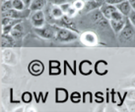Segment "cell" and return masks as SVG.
Returning a JSON list of instances; mask_svg holds the SVG:
<instances>
[{"label": "cell", "mask_w": 135, "mask_h": 112, "mask_svg": "<svg viewBox=\"0 0 135 112\" xmlns=\"http://www.w3.org/2000/svg\"><path fill=\"white\" fill-rule=\"evenodd\" d=\"M128 1H129V3L131 4L132 9H135V0H128Z\"/></svg>", "instance_id": "24"}, {"label": "cell", "mask_w": 135, "mask_h": 112, "mask_svg": "<svg viewBox=\"0 0 135 112\" xmlns=\"http://www.w3.org/2000/svg\"><path fill=\"white\" fill-rule=\"evenodd\" d=\"M83 1H90V0H83Z\"/></svg>", "instance_id": "25"}, {"label": "cell", "mask_w": 135, "mask_h": 112, "mask_svg": "<svg viewBox=\"0 0 135 112\" xmlns=\"http://www.w3.org/2000/svg\"><path fill=\"white\" fill-rule=\"evenodd\" d=\"M13 8L17 10H25L26 5L23 2V0H13Z\"/></svg>", "instance_id": "17"}, {"label": "cell", "mask_w": 135, "mask_h": 112, "mask_svg": "<svg viewBox=\"0 0 135 112\" xmlns=\"http://www.w3.org/2000/svg\"><path fill=\"white\" fill-rule=\"evenodd\" d=\"M13 8V0H2L1 12H5Z\"/></svg>", "instance_id": "15"}, {"label": "cell", "mask_w": 135, "mask_h": 112, "mask_svg": "<svg viewBox=\"0 0 135 112\" xmlns=\"http://www.w3.org/2000/svg\"><path fill=\"white\" fill-rule=\"evenodd\" d=\"M98 7H101V6L95 0H90V1H86V4L84 5V10L86 12L92 11V10H95Z\"/></svg>", "instance_id": "14"}, {"label": "cell", "mask_w": 135, "mask_h": 112, "mask_svg": "<svg viewBox=\"0 0 135 112\" xmlns=\"http://www.w3.org/2000/svg\"><path fill=\"white\" fill-rule=\"evenodd\" d=\"M129 21L133 24V25H135V9H132V11L130 12V14H129Z\"/></svg>", "instance_id": "20"}, {"label": "cell", "mask_w": 135, "mask_h": 112, "mask_svg": "<svg viewBox=\"0 0 135 112\" xmlns=\"http://www.w3.org/2000/svg\"><path fill=\"white\" fill-rule=\"evenodd\" d=\"M46 4V0H33V2L31 4L30 9L31 11H38L41 10L45 7V5Z\"/></svg>", "instance_id": "12"}, {"label": "cell", "mask_w": 135, "mask_h": 112, "mask_svg": "<svg viewBox=\"0 0 135 112\" xmlns=\"http://www.w3.org/2000/svg\"><path fill=\"white\" fill-rule=\"evenodd\" d=\"M116 8H117V10H118L120 13H122L125 17H126V16H129L130 12L132 11V6H131V4L129 3L128 0H124L122 2L116 4Z\"/></svg>", "instance_id": "7"}, {"label": "cell", "mask_w": 135, "mask_h": 112, "mask_svg": "<svg viewBox=\"0 0 135 112\" xmlns=\"http://www.w3.org/2000/svg\"><path fill=\"white\" fill-rule=\"evenodd\" d=\"M35 30L38 35H41L44 38H53L55 37V32H57L58 30H55V29L50 25H45L41 28H36Z\"/></svg>", "instance_id": "4"}, {"label": "cell", "mask_w": 135, "mask_h": 112, "mask_svg": "<svg viewBox=\"0 0 135 112\" xmlns=\"http://www.w3.org/2000/svg\"><path fill=\"white\" fill-rule=\"evenodd\" d=\"M68 98L67 90L64 89H57L56 90V101L57 102H64Z\"/></svg>", "instance_id": "13"}, {"label": "cell", "mask_w": 135, "mask_h": 112, "mask_svg": "<svg viewBox=\"0 0 135 112\" xmlns=\"http://www.w3.org/2000/svg\"><path fill=\"white\" fill-rule=\"evenodd\" d=\"M22 99L24 102H26V103H29L32 101V95H31L30 93H24L22 95Z\"/></svg>", "instance_id": "18"}, {"label": "cell", "mask_w": 135, "mask_h": 112, "mask_svg": "<svg viewBox=\"0 0 135 112\" xmlns=\"http://www.w3.org/2000/svg\"><path fill=\"white\" fill-rule=\"evenodd\" d=\"M124 0H105V3H109V4H113V5H116V4L120 3L122 2Z\"/></svg>", "instance_id": "21"}, {"label": "cell", "mask_w": 135, "mask_h": 112, "mask_svg": "<svg viewBox=\"0 0 135 112\" xmlns=\"http://www.w3.org/2000/svg\"><path fill=\"white\" fill-rule=\"evenodd\" d=\"M127 19H121V20H109V25L112 27V29L113 30L114 33H120V30H122L126 24Z\"/></svg>", "instance_id": "9"}, {"label": "cell", "mask_w": 135, "mask_h": 112, "mask_svg": "<svg viewBox=\"0 0 135 112\" xmlns=\"http://www.w3.org/2000/svg\"><path fill=\"white\" fill-rule=\"evenodd\" d=\"M117 10L116 6L113 5V4H109V3H105L101 6V11L103 13V15L105 16L107 19L110 20V17L113 15V12H115Z\"/></svg>", "instance_id": "8"}, {"label": "cell", "mask_w": 135, "mask_h": 112, "mask_svg": "<svg viewBox=\"0 0 135 112\" xmlns=\"http://www.w3.org/2000/svg\"><path fill=\"white\" fill-rule=\"evenodd\" d=\"M30 12L31 9H29V10H17V9L12 8V9L7 10L5 12H1V18L2 17H10V18L13 19L21 20V19L27 18L28 16L30 15Z\"/></svg>", "instance_id": "1"}, {"label": "cell", "mask_w": 135, "mask_h": 112, "mask_svg": "<svg viewBox=\"0 0 135 112\" xmlns=\"http://www.w3.org/2000/svg\"><path fill=\"white\" fill-rule=\"evenodd\" d=\"M10 34H11L15 39H20V38L24 35V26H23L22 23L21 22L17 23L15 26L13 27V29H12Z\"/></svg>", "instance_id": "10"}, {"label": "cell", "mask_w": 135, "mask_h": 112, "mask_svg": "<svg viewBox=\"0 0 135 112\" xmlns=\"http://www.w3.org/2000/svg\"><path fill=\"white\" fill-rule=\"evenodd\" d=\"M51 15L54 18H61L63 16V10L61 8L57 7V6H54V7H52V10H51Z\"/></svg>", "instance_id": "16"}, {"label": "cell", "mask_w": 135, "mask_h": 112, "mask_svg": "<svg viewBox=\"0 0 135 112\" xmlns=\"http://www.w3.org/2000/svg\"><path fill=\"white\" fill-rule=\"evenodd\" d=\"M95 1H96V2H97V3L99 4L100 6H102L103 4L105 3V0H95Z\"/></svg>", "instance_id": "23"}, {"label": "cell", "mask_w": 135, "mask_h": 112, "mask_svg": "<svg viewBox=\"0 0 135 112\" xmlns=\"http://www.w3.org/2000/svg\"><path fill=\"white\" fill-rule=\"evenodd\" d=\"M130 21H126V24L122 30H120L119 34V40L120 42H127V41L131 40L133 34H134V29L132 27V23H129Z\"/></svg>", "instance_id": "2"}, {"label": "cell", "mask_w": 135, "mask_h": 112, "mask_svg": "<svg viewBox=\"0 0 135 112\" xmlns=\"http://www.w3.org/2000/svg\"><path fill=\"white\" fill-rule=\"evenodd\" d=\"M23 2L25 3V5H26V7L30 8L31 4H32V2H33V0H23Z\"/></svg>", "instance_id": "22"}, {"label": "cell", "mask_w": 135, "mask_h": 112, "mask_svg": "<svg viewBox=\"0 0 135 112\" xmlns=\"http://www.w3.org/2000/svg\"><path fill=\"white\" fill-rule=\"evenodd\" d=\"M44 64L41 63V61H33L29 66V71L31 72V74H33L34 76H38L44 72Z\"/></svg>", "instance_id": "6"}, {"label": "cell", "mask_w": 135, "mask_h": 112, "mask_svg": "<svg viewBox=\"0 0 135 112\" xmlns=\"http://www.w3.org/2000/svg\"><path fill=\"white\" fill-rule=\"evenodd\" d=\"M31 21L32 24L34 25L36 28H41V27L45 26V14L41 10L38 11H34V13L31 16Z\"/></svg>", "instance_id": "5"}, {"label": "cell", "mask_w": 135, "mask_h": 112, "mask_svg": "<svg viewBox=\"0 0 135 112\" xmlns=\"http://www.w3.org/2000/svg\"><path fill=\"white\" fill-rule=\"evenodd\" d=\"M70 98H71V100L73 102H79L80 101V94L78 93H73L71 94Z\"/></svg>", "instance_id": "19"}, {"label": "cell", "mask_w": 135, "mask_h": 112, "mask_svg": "<svg viewBox=\"0 0 135 112\" xmlns=\"http://www.w3.org/2000/svg\"><path fill=\"white\" fill-rule=\"evenodd\" d=\"M56 40L61 41V42H67V41L75 40L77 38V35L73 34L71 30H67V29H60L57 30L56 34Z\"/></svg>", "instance_id": "3"}, {"label": "cell", "mask_w": 135, "mask_h": 112, "mask_svg": "<svg viewBox=\"0 0 135 112\" xmlns=\"http://www.w3.org/2000/svg\"><path fill=\"white\" fill-rule=\"evenodd\" d=\"M15 45V38L12 37L11 34L8 35L6 34H2L1 35V47H12Z\"/></svg>", "instance_id": "11"}]
</instances>
